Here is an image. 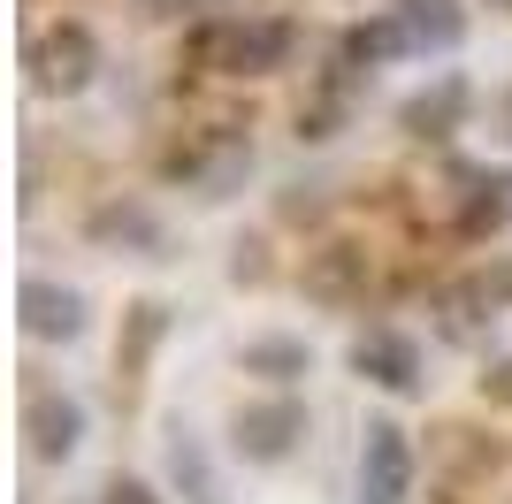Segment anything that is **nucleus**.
<instances>
[{
    "label": "nucleus",
    "instance_id": "obj_18",
    "mask_svg": "<svg viewBox=\"0 0 512 504\" xmlns=\"http://www.w3.org/2000/svg\"><path fill=\"white\" fill-rule=\"evenodd\" d=\"M176 8H184V0H146V16H176Z\"/></svg>",
    "mask_w": 512,
    "mask_h": 504
},
{
    "label": "nucleus",
    "instance_id": "obj_7",
    "mask_svg": "<svg viewBox=\"0 0 512 504\" xmlns=\"http://www.w3.org/2000/svg\"><path fill=\"white\" fill-rule=\"evenodd\" d=\"M23 436H31L39 459H69L77 436H85V413H77V398H62V390H31V405H23Z\"/></svg>",
    "mask_w": 512,
    "mask_h": 504
},
{
    "label": "nucleus",
    "instance_id": "obj_1",
    "mask_svg": "<svg viewBox=\"0 0 512 504\" xmlns=\"http://www.w3.org/2000/svg\"><path fill=\"white\" fill-rule=\"evenodd\" d=\"M283 54H291V23H276V16L192 31V62L222 69V77H268V69H283Z\"/></svg>",
    "mask_w": 512,
    "mask_h": 504
},
{
    "label": "nucleus",
    "instance_id": "obj_10",
    "mask_svg": "<svg viewBox=\"0 0 512 504\" xmlns=\"http://www.w3.org/2000/svg\"><path fill=\"white\" fill-rule=\"evenodd\" d=\"M459 107H467V84H459V77H444L436 92L406 100V130H413V138H444V130L459 123Z\"/></svg>",
    "mask_w": 512,
    "mask_h": 504
},
{
    "label": "nucleus",
    "instance_id": "obj_14",
    "mask_svg": "<svg viewBox=\"0 0 512 504\" xmlns=\"http://www.w3.org/2000/svg\"><path fill=\"white\" fill-rule=\"evenodd\" d=\"M92 237H100V245H153V214L146 207H100L92 214Z\"/></svg>",
    "mask_w": 512,
    "mask_h": 504
},
{
    "label": "nucleus",
    "instance_id": "obj_15",
    "mask_svg": "<svg viewBox=\"0 0 512 504\" xmlns=\"http://www.w3.org/2000/svg\"><path fill=\"white\" fill-rule=\"evenodd\" d=\"M413 46V31L398 16L390 23H360V31H352V62H383V54H406Z\"/></svg>",
    "mask_w": 512,
    "mask_h": 504
},
{
    "label": "nucleus",
    "instance_id": "obj_16",
    "mask_svg": "<svg viewBox=\"0 0 512 504\" xmlns=\"http://www.w3.org/2000/svg\"><path fill=\"white\" fill-rule=\"evenodd\" d=\"M482 398H490V405H512V359H497L490 375H482Z\"/></svg>",
    "mask_w": 512,
    "mask_h": 504
},
{
    "label": "nucleus",
    "instance_id": "obj_6",
    "mask_svg": "<svg viewBox=\"0 0 512 504\" xmlns=\"http://www.w3.org/2000/svg\"><path fill=\"white\" fill-rule=\"evenodd\" d=\"M352 367H360L375 390H421V344L398 329H367L352 344Z\"/></svg>",
    "mask_w": 512,
    "mask_h": 504
},
{
    "label": "nucleus",
    "instance_id": "obj_13",
    "mask_svg": "<svg viewBox=\"0 0 512 504\" xmlns=\"http://www.w3.org/2000/svg\"><path fill=\"white\" fill-rule=\"evenodd\" d=\"M153 344H161V306H130V344L115 352V375H123V390L138 382V367H146Z\"/></svg>",
    "mask_w": 512,
    "mask_h": 504
},
{
    "label": "nucleus",
    "instance_id": "obj_11",
    "mask_svg": "<svg viewBox=\"0 0 512 504\" xmlns=\"http://www.w3.org/2000/svg\"><path fill=\"white\" fill-rule=\"evenodd\" d=\"M398 23L413 31V46H459V31H467V16H459L451 0H406Z\"/></svg>",
    "mask_w": 512,
    "mask_h": 504
},
{
    "label": "nucleus",
    "instance_id": "obj_4",
    "mask_svg": "<svg viewBox=\"0 0 512 504\" xmlns=\"http://www.w3.org/2000/svg\"><path fill=\"white\" fill-rule=\"evenodd\" d=\"M367 283H375V260H367V245H352V237L306 252V298H314V306H360Z\"/></svg>",
    "mask_w": 512,
    "mask_h": 504
},
{
    "label": "nucleus",
    "instance_id": "obj_8",
    "mask_svg": "<svg viewBox=\"0 0 512 504\" xmlns=\"http://www.w3.org/2000/svg\"><path fill=\"white\" fill-rule=\"evenodd\" d=\"M299 436H306V413H299L291 398L237 413V451H245V459H283V451H291Z\"/></svg>",
    "mask_w": 512,
    "mask_h": 504
},
{
    "label": "nucleus",
    "instance_id": "obj_3",
    "mask_svg": "<svg viewBox=\"0 0 512 504\" xmlns=\"http://www.w3.org/2000/svg\"><path fill=\"white\" fill-rule=\"evenodd\" d=\"M413 497V443L398 420H375L360 443V504H406Z\"/></svg>",
    "mask_w": 512,
    "mask_h": 504
},
{
    "label": "nucleus",
    "instance_id": "obj_17",
    "mask_svg": "<svg viewBox=\"0 0 512 504\" xmlns=\"http://www.w3.org/2000/svg\"><path fill=\"white\" fill-rule=\"evenodd\" d=\"M100 504H161V497H153L146 482H107V497H100Z\"/></svg>",
    "mask_w": 512,
    "mask_h": 504
},
{
    "label": "nucleus",
    "instance_id": "obj_2",
    "mask_svg": "<svg viewBox=\"0 0 512 504\" xmlns=\"http://www.w3.org/2000/svg\"><path fill=\"white\" fill-rule=\"evenodd\" d=\"M245 161H253V146H245V130L237 123H207V130H192L184 146H169V176H184L192 191H230L237 176H245Z\"/></svg>",
    "mask_w": 512,
    "mask_h": 504
},
{
    "label": "nucleus",
    "instance_id": "obj_12",
    "mask_svg": "<svg viewBox=\"0 0 512 504\" xmlns=\"http://www.w3.org/2000/svg\"><path fill=\"white\" fill-rule=\"evenodd\" d=\"M245 375H268V382L306 375V344L299 336H260V344H245Z\"/></svg>",
    "mask_w": 512,
    "mask_h": 504
},
{
    "label": "nucleus",
    "instance_id": "obj_9",
    "mask_svg": "<svg viewBox=\"0 0 512 504\" xmlns=\"http://www.w3.org/2000/svg\"><path fill=\"white\" fill-rule=\"evenodd\" d=\"M23 329L31 336H77V321H85V306H77V291H54V283H23Z\"/></svg>",
    "mask_w": 512,
    "mask_h": 504
},
{
    "label": "nucleus",
    "instance_id": "obj_5",
    "mask_svg": "<svg viewBox=\"0 0 512 504\" xmlns=\"http://www.w3.org/2000/svg\"><path fill=\"white\" fill-rule=\"evenodd\" d=\"M92 69H100V46H92L85 23H54V31L31 46V77H39L46 92H85Z\"/></svg>",
    "mask_w": 512,
    "mask_h": 504
}]
</instances>
